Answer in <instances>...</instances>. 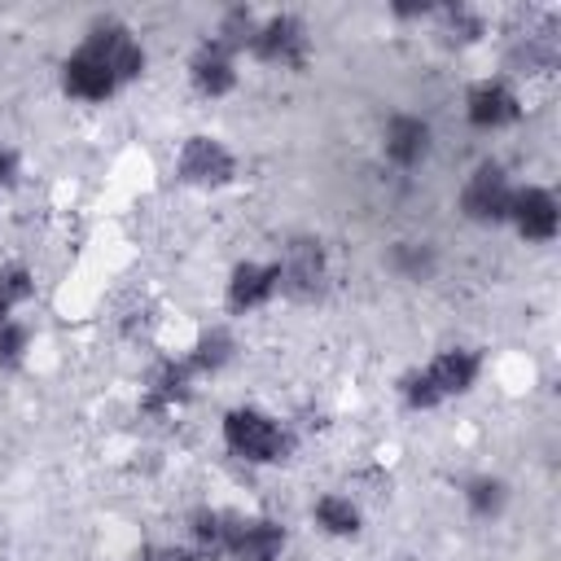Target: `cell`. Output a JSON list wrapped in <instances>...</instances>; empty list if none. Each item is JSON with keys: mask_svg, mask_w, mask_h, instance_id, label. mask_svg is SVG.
Segmentation results:
<instances>
[{"mask_svg": "<svg viewBox=\"0 0 561 561\" xmlns=\"http://www.w3.org/2000/svg\"><path fill=\"white\" fill-rule=\"evenodd\" d=\"M482 377V359L478 351L469 346H447L438 351L425 368H412L403 381H399V394L412 412H430V408H443L447 399L456 394H469L473 381Z\"/></svg>", "mask_w": 561, "mask_h": 561, "instance_id": "6da1fadb", "label": "cell"}, {"mask_svg": "<svg viewBox=\"0 0 561 561\" xmlns=\"http://www.w3.org/2000/svg\"><path fill=\"white\" fill-rule=\"evenodd\" d=\"M224 443L245 465H280L294 456V430L263 408H232L224 412Z\"/></svg>", "mask_w": 561, "mask_h": 561, "instance_id": "7a4b0ae2", "label": "cell"}, {"mask_svg": "<svg viewBox=\"0 0 561 561\" xmlns=\"http://www.w3.org/2000/svg\"><path fill=\"white\" fill-rule=\"evenodd\" d=\"M250 53L267 66H285V70H302L311 61V35L307 22L298 13H267L259 18V31L250 39Z\"/></svg>", "mask_w": 561, "mask_h": 561, "instance_id": "3957f363", "label": "cell"}, {"mask_svg": "<svg viewBox=\"0 0 561 561\" xmlns=\"http://www.w3.org/2000/svg\"><path fill=\"white\" fill-rule=\"evenodd\" d=\"M276 267H280V294H289L294 302H316L329 285V254L316 237H294L276 259Z\"/></svg>", "mask_w": 561, "mask_h": 561, "instance_id": "277c9868", "label": "cell"}, {"mask_svg": "<svg viewBox=\"0 0 561 561\" xmlns=\"http://www.w3.org/2000/svg\"><path fill=\"white\" fill-rule=\"evenodd\" d=\"M83 44L114 70V79L127 88V83H136L140 75H145V66H149V57H145V44L131 35V26H123L118 18H96L92 26H88V35H83Z\"/></svg>", "mask_w": 561, "mask_h": 561, "instance_id": "5b68a950", "label": "cell"}, {"mask_svg": "<svg viewBox=\"0 0 561 561\" xmlns=\"http://www.w3.org/2000/svg\"><path fill=\"white\" fill-rule=\"evenodd\" d=\"M513 188H517V184L508 180L504 162H495V158L478 162L473 175H469L465 188H460V210H465V219H473V224H504V219H508Z\"/></svg>", "mask_w": 561, "mask_h": 561, "instance_id": "8992f818", "label": "cell"}, {"mask_svg": "<svg viewBox=\"0 0 561 561\" xmlns=\"http://www.w3.org/2000/svg\"><path fill=\"white\" fill-rule=\"evenodd\" d=\"M175 171L193 188H224L237 180V153L219 136H188L175 153Z\"/></svg>", "mask_w": 561, "mask_h": 561, "instance_id": "52a82bcc", "label": "cell"}, {"mask_svg": "<svg viewBox=\"0 0 561 561\" xmlns=\"http://www.w3.org/2000/svg\"><path fill=\"white\" fill-rule=\"evenodd\" d=\"M289 535L280 522L272 517H241L228 513V539H224V557L232 561H280Z\"/></svg>", "mask_w": 561, "mask_h": 561, "instance_id": "ba28073f", "label": "cell"}, {"mask_svg": "<svg viewBox=\"0 0 561 561\" xmlns=\"http://www.w3.org/2000/svg\"><path fill=\"white\" fill-rule=\"evenodd\" d=\"M465 118L478 127V131H504L522 118V96L508 79H478L469 92H465Z\"/></svg>", "mask_w": 561, "mask_h": 561, "instance_id": "9c48e42d", "label": "cell"}, {"mask_svg": "<svg viewBox=\"0 0 561 561\" xmlns=\"http://www.w3.org/2000/svg\"><path fill=\"white\" fill-rule=\"evenodd\" d=\"M508 224L517 228V237L526 241H552L557 228H561V206L552 197V188L543 184H522L513 188V202H508Z\"/></svg>", "mask_w": 561, "mask_h": 561, "instance_id": "30bf717a", "label": "cell"}, {"mask_svg": "<svg viewBox=\"0 0 561 561\" xmlns=\"http://www.w3.org/2000/svg\"><path fill=\"white\" fill-rule=\"evenodd\" d=\"M193 368L188 359H158L149 373H145V390H140V408L149 416H167L175 408H184L193 399Z\"/></svg>", "mask_w": 561, "mask_h": 561, "instance_id": "8fae6325", "label": "cell"}, {"mask_svg": "<svg viewBox=\"0 0 561 561\" xmlns=\"http://www.w3.org/2000/svg\"><path fill=\"white\" fill-rule=\"evenodd\" d=\"M188 83L197 96H228L237 88V53L228 44H219L215 35H206L193 57H188Z\"/></svg>", "mask_w": 561, "mask_h": 561, "instance_id": "7c38bea8", "label": "cell"}, {"mask_svg": "<svg viewBox=\"0 0 561 561\" xmlns=\"http://www.w3.org/2000/svg\"><path fill=\"white\" fill-rule=\"evenodd\" d=\"M276 294H280V267H276V259H272V263L245 259V263H237V267L228 272L224 298H228V311H237V316L267 307Z\"/></svg>", "mask_w": 561, "mask_h": 561, "instance_id": "4fadbf2b", "label": "cell"}, {"mask_svg": "<svg viewBox=\"0 0 561 561\" xmlns=\"http://www.w3.org/2000/svg\"><path fill=\"white\" fill-rule=\"evenodd\" d=\"M430 149H434L430 118H421V114H390L386 118V127H381V153L394 167L412 171V167H421L430 158Z\"/></svg>", "mask_w": 561, "mask_h": 561, "instance_id": "5bb4252c", "label": "cell"}, {"mask_svg": "<svg viewBox=\"0 0 561 561\" xmlns=\"http://www.w3.org/2000/svg\"><path fill=\"white\" fill-rule=\"evenodd\" d=\"M61 88H66L70 96H79V101H110L123 83L114 79V70H110L88 44H79V48L61 61Z\"/></svg>", "mask_w": 561, "mask_h": 561, "instance_id": "9a60e30c", "label": "cell"}, {"mask_svg": "<svg viewBox=\"0 0 561 561\" xmlns=\"http://www.w3.org/2000/svg\"><path fill=\"white\" fill-rule=\"evenodd\" d=\"M188 368L197 373V377H206V373H219V368H228L232 359H237V337L228 333V329H202L197 337H193V346H188Z\"/></svg>", "mask_w": 561, "mask_h": 561, "instance_id": "2e32d148", "label": "cell"}, {"mask_svg": "<svg viewBox=\"0 0 561 561\" xmlns=\"http://www.w3.org/2000/svg\"><path fill=\"white\" fill-rule=\"evenodd\" d=\"M311 522H316L324 535H333V539H355L359 526H364L359 504H355L351 495H337V491H329V495H320V500L311 504Z\"/></svg>", "mask_w": 561, "mask_h": 561, "instance_id": "e0dca14e", "label": "cell"}, {"mask_svg": "<svg viewBox=\"0 0 561 561\" xmlns=\"http://www.w3.org/2000/svg\"><path fill=\"white\" fill-rule=\"evenodd\" d=\"M460 500H465V508L473 513V517H500L504 508H508V482L504 478H495V473H473L469 482H465V491H460Z\"/></svg>", "mask_w": 561, "mask_h": 561, "instance_id": "ac0fdd59", "label": "cell"}, {"mask_svg": "<svg viewBox=\"0 0 561 561\" xmlns=\"http://www.w3.org/2000/svg\"><path fill=\"white\" fill-rule=\"evenodd\" d=\"M434 18H438L447 44H478L486 35V18L473 4H443V9H434Z\"/></svg>", "mask_w": 561, "mask_h": 561, "instance_id": "d6986e66", "label": "cell"}, {"mask_svg": "<svg viewBox=\"0 0 561 561\" xmlns=\"http://www.w3.org/2000/svg\"><path fill=\"white\" fill-rule=\"evenodd\" d=\"M188 535H193V548H197L202 557H224L228 513H224V508H193V517H188Z\"/></svg>", "mask_w": 561, "mask_h": 561, "instance_id": "ffe728a7", "label": "cell"}, {"mask_svg": "<svg viewBox=\"0 0 561 561\" xmlns=\"http://www.w3.org/2000/svg\"><path fill=\"white\" fill-rule=\"evenodd\" d=\"M390 267L403 272L408 280L430 276V267H434V250H430V241H394V250H390Z\"/></svg>", "mask_w": 561, "mask_h": 561, "instance_id": "44dd1931", "label": "cell"}, {"mask_svg": "<svg viewBox=\"0 0 561 561\" xmlns=\"http://www.w3.org/2000/svg\"><path fill=\"white\" fill-rule=\"evenodd\" d=\"M0 298H4L9 307H22V302L35 298V276H31L26 263H9V267H0Z\"/></svg>", "mask_w": 561, "mask_h": 561, "instance_id": "7402d4cb", "label": "cell"}, {"mask_svg": "<svg viewBox=\"0 0 561 561\" xmlns=\"http://www.w3.org/2000/svg\"><path fill=\"white\" fill-rule=\"evenodd\" d=\"M26 351H31V329H26L22 320H4V324H0V368L22 364Z\"/></svg>", "mask_w": 561, "mask_h": 561, "instance_id": "603a6c76", "label": "cell"}, {"mask_svg": "<svg viewBox=\"0 0 561 561\" xmlns=\"http://www.w3.org/2000/svg\"><path fill=\"white\" fill-rule=\"evenodd\" d=\"M136 561H206V557L184 543H153V548H140Z\"/></svg>", "mask_w": 561, "mask_h": 561, "instance_id": "cb8c5ba5", "label": "cell"}, {"mask_svg": "<svg viewBox=\"0 0 561 561\" xmlns=\"http://www.w3.org/2000/svg\"><path fill=\"white\" fill-rule=\"evenodd\" d=\"M18 184H22V153L0 140V188L9 193V188H18Z\"/></svg>", "mask_w": 561, "mask_h": 561, "instance_id": "d4e9b609", "label": "cell"}, {"mask_svg": "<svg viewBox=\"0 0 561 561\" xmlns=\"http://www.w3.org/2000/svg\"><path fill=\"white\" fill-rule=\"evenodd\" d=\"M4 320H13V307H9L4 298H0V324H4Z\"/></svg>", "mask_w": 561, "mask_h": 561, "instance_id": "484cf974", "label": "cell"}]
</instances>
